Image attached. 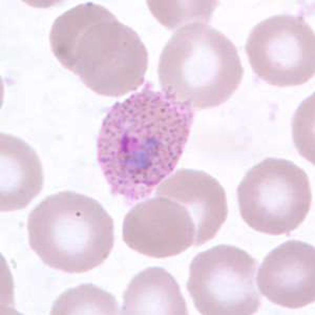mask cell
<instances>
[{"mask_svg": "<svg viewBox=\"0 0 315 315\" xmlns=\"http://www.w3.org/2000/svg\"><path fill=\"white\" fill-rule=\"evenodd\" d=\"M208 23L196 21L177 29L159 59L162 91L193 109L216 107L226 102L244 74L235 46Z\"/></svg>", "mask_w": 315, "mask_h": 315, "instance_id": "3", "label": "cell"}, {"mask_svg": "<svg viewBox=\"0 0 315 315\" xmlns=\"http://www.w3.org/2000/svg\"><path fill=\"white\" fill-rule=\"evenodd\" d=\"M256 262L246 251L220 244L197 254L189 268L187 289L204 315H250L261 298L254 283Z\"/></svg>", "mask_w": 315, "mask_h": 315, "instance_id": "6", "label": "cell"}, {"mask_svg": "<svg viewBox=\"0 0 315 315\" xmlns=\"http://www.w3.org/2000/svg\"><path fill=\"white\" fill-rule=\"evenodd\" d=\"M49 42L61 64L97 94L121 96L144 82L145 46L101 5L82 3L63 13L52 24Z\"/></svg>", "mask_w": 315, "mask_h": 315, "instance_id": "2", "label": "cell"}, {"mask_svg": "<svg viewBox=\"0 0 315 315\" xmlns=\"http://www.w3.org/2000/svg\"><path fill=\"white\" fill-rule=\"evenodd\" d=\"M31 249L48 267L69 273L102 264L114 244L112 218L96 200L73 191L50 195L29 213Z\"/></svg>", "mask_w": 315, "mask_h": 315, "instance_id": "4", "label": "cell"}, {"mask_svg": "<svg viewBox=\"0 0 315 315\" xmlns=\"http://www.w3.org/2000/svg\"><path fill=\"white\" fill-rule=\"evenodd\" d=\"M122 314H188L180 287L165 269L148 267L131 280L123 296Z\"/></svg>", "mask_w": 315, "mask_h": 315, "instance_id": "11", "label": "cell"}, {"mask_svg": "<svg viewBox=\"0 0 315 315\" xmlns=\"http://www.w3.org/2000/svg\"><path fill=\"white\" fill-rule=\"evenodd\" d=\"M245 49L254 72L271 85H301L314 75V31L301 16L261 20L250 32Z\"/></svg>", "mask_w": 315, "mask_h": 315, "instance_id": "7", "label": "cell"}, {"mask_svg": "<svg viewBox=\"0 0 315 315\" xmlns=\"http://www.w3.org/2000/svg\"><path fill=\"white\" fill-rule=\"evenodd\" d=\"M1 212L26 207L41 192L44 183L41 162L24 140L1 133Z\"/></svg>", "mask_w": 315, "mask_h": 315, "instance_id": "10", "label": "cell"}, {"mask_svg": "<svg viewBox=\"0 0 315 315\" xmlns=\"http://www.w3.org/2000/svg\"><path fill=\"white\" fill-rule=\"evenodd\" d=\"M118 304L111 294L92 283L70 288L54 301L50 314H117Z\"/></svg>", "mask_w": 315, "mask_h": 315, "instance_id": "12", "label": "cell"}, {"mask_svg": "<svg viewBox=\"0 0 315 315\" xmlns=\"http://www.w3.org/2000/svg\"><path fill=\"white\" fill-rule=\"evenodd\" d=\"M122 239L132 249L156 258L198 246L196 227L187 208L173 198L162 196L141 202L127 213Z\"/></svg>", "mask_w": 315, "mask_h": 315, "instance_id": "8", "label": "cell"}, {"mask_svg": "<svg viewBox=\"0 0 315 315\" xmlns=\"http://www.w3.org/2000/svg\"><path fill=\"white\" fill-rule=\"evenodd\" d=\"M194 115L190 105L148 82L112 106L97 139L98 163L112 194L131 203L149 197L176 167Z\"/></svg>", "mask_w": 315, "mask_h": 315, "instance_id": "1", "label": "cell"}, {"mask_svg": "<svg viewBox=\"0 0 315 315\" xmlns=\"http://www.w3.org/2000/svg\"><path fill=\"white\" fill-rule=\"evenodd\" d=\"M153 15L164 26L170 29L181 27L188 23L202 21L209 22L218 3L215 1H193L183 11L185 6L171 1H147Z\"/></svg>", "mask_w": 315, "mask_h": 315, "instance_id": "13", "label": "cell"}, {"mask_svg": "<svg viewBox=\"0 0 315 315\" xmlns=\"http://www.w3.org/2000/svg\"><path fill=\"white\" fill-rule=\"evenodd\" d=\"M244 221L273 235L290 234L304 221L312 202L308 177L290 160L267 158L254 165L237 190Z\"/></svg>", "mask_w": 315, "mask_h": 315, "instance_id": "5", "label": "cell"}, {"mask_svg": "<svg viewBox=\"0 0 315 315\" xmlns=\"http://www.w3.org/2000/svg\"><path fill=\"white\" fill-rule=\"evenodd\" d=\"M260 293L272 303L297 309L315 300V248L291 240L270 251L256 277Z\"/></svg>", "mask_w": 315, "mask_h": 315, "instance_id": "9", "label": "cell"}]
</instances>
